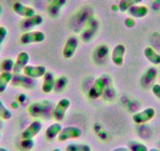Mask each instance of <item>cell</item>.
Here are the masks:
<instances>
[{"label":"cell","mask_w":160,"mask_h":151,"mask_svg":"<svg viewBox=\"0 0 160 151\" xmlns=\"http://www.w3.org/2000/svg\"><path fill=\"white\" fill-rule=\"evenodd\" d=\"M127 13L132 18L140 19V18H143L147 16L148 13V9L146 6L138 4V5L130 7L127 10Z\"/></svg>","instance_id":"cell-18"},{"label":"cell","mask_w":160,"mask_h":151,"mask_svg":"<svg viewBox=\"0 0 160 151\" xmlns=\"http://www.w3.org/2000/svg\"><path fill=\"white\" fill-rule=\"evenodd\" d=\"M148 151H160V149H157V148H151L150 149H148Z\"/></svg>","instance_id":"cell-37"},{"label":"cell","mask_w":160,"mask_h":151,"mask_svg":"<svg viewBox=\"0 0 160 151\" xmlns=\"http://www.w3.org/2000/svg\"><path fill=\"white\" fill-rule=\"evenodd\" d=\"M52 151H61V149H60V148H55V149H53Z\"/></svg>","instance_id":"cell-39"},{"label":"cell","mask_w":160,"mask_h":151,"mask_svg":"<svg viewBox=\"0 0 160 151\" xmlns=\"http://www.w3.org/2000/svg\"><path fill=\"white\" fill-rule=\"evenodd\" d=\"M7 35H8V31L7 28L4 26H0V46L3 44L6 38L7 37Z\"/></svg>","instance_id":"cell-31"},{"label":"cell","mask_w":160,"mask_h":151,"mask_svg":"<svg viewBox=\"0 0 160 151\" xmlns=\"http://www.w3.org/2000/svg\"><path fill=\"white\" fill-rule=\"evenodd\" d=\"M29 60H30V56L28 53L26 51H21L18 55L17 59L14 63V67H13V72L14 74L21 73L23 71L24 68L27 65H28Z\"/></svg>","instance_id":"cell-14"},{"label":"cell","mask_w":160,"mask_h":151,"mask_svg":"<svg viewBox=\"0 0 160 151\" xmlns=\"http://www.w3.org/2000/svg\"><path fill=\"white\" fill-rule=\"evenodd\" d=\"M46 39V35L41 31H27L20 37V42L24 45L40 44Z\"/></svg>","instance_id":"cell-3"},{"label":"cell","mask_w":160,"mask_h":151,"mask_svg":"<svg viewBox=\"0 0 160 151\" xmlns=\"http://www.w3.org/2000/svg\"><path fill=\"white\" fill-rule=\"evenodd\" d=\"M82 134V129L75 126H68L63 128L58 136L59 142H66L69 139H75L81 137Z\"/></svg>","instance_id":"cell-5"},{"label":"cell","mask_w":160,"mask_h":151,"mask_svg":"<svg viewBox=\"0 0 160 151\" xmlns=\"http://www.w3.org/2000/svg\"><path fill=\"white\" fill-rule=\"evenodd\" d=\"M68 84V80L65 76H61L55 81L54 90L56 92H61L65 89Z\"/></svg>","instance_id":"cell-26"},{"label":"cell","mask_w":160,"mask_h":151,"mask_svg":"<svg viewBox=\"0 0 160 151\" xmlns=\"http://www.w3.org/2000/svg\"><path fill=\"white\" fill-rule=\"evenodd\" d=\"M48 1H50V2H51V1H53V0H48Z\"/></svg>","instance_id":"cell-43"},{"label":"cell","mask_w":160,"mask_h":151,"mask_svg":"<svg viewBox=\"0 0 160 151\" xmlns=\"http://www.w3.org/2000/svg\"><path fill=\"white\" fill-rule=\"evenodd\" d=\"M152 92L158 99L160 100V84H154L152 86Z\"/></svg>","instance_id":"cell-32"},{"label":"cell","mask_w":160,"mask_h":151,"mask_svg":"<svg viewBox=\"0 0 160 151\" xmlns=\"http://www.w3.org/2000/svg\"><path fill=\"white\" fill-rule=\"evenodd\" d=\"M112 151H130V149L127 147H124V146H120V147L115 148L114 149H112Z\"/></svg>","instance_id":"cell-36"},{"label":"cell","mask_w":160,"mask_h":151,"mask_svg":"<svg viewBox=\"0 0 160 151\" xmlns=\"http://www.w3.org/2000/svg\"><path fill=\"white\" fill-rule=\"evenodd\" d=\"M55 76L52 72L47 71L43 76V81L42 84V90L44 93H51L54 90L55 86Z\"/></svg>","instance_id":"cell-16"},{"label":"cell","mask_w":160,"mask_h":151,"mask_svg":"<svg viewBox=\"0 0 160 151\" xmlns=\"http://www.w3.org/2000/svg\"><path fill=\"white\" fill-rule=\"evenodd\" d=\"M51 102L50 100H42L32 102L28 108L29 114L33 117H41L50 111L51 108Z\"/></svg>","instance_id":"cell-2"},{"label":"cell","mask_w":160,"mask_h":151,"mask_svg":"<svg viewBox=\"0 0 160 151\" xmlns=\"http://www.w3.org/2000/svg\"><path fill=\"white\" fill-rule=\"evenodd\" d=\"M42 126L43 124H42V121L39 120H35L23 131L22 134H21V138L22 139L34 138L40 133L42 128Z\"/></svg>","instance_id":"cell-8"},{"label":"cell","mask_w":160,"mask_h":151,"mask_svg":"<svg viewBox=\"0 0 160 151\" xmlns=\"http://www.w3.org/2000/svg\"><path fill=\"white\" fill-rule=\"evenodd\" d=\"M0 58H1V56H0Z\"/></svg>","instance_id":"cell-44"},{"label":"cell","mask_w":160,"mask_h":151,"mask_svg":"<svg viewBox=\"0 0 160 151\" xmlns=\"http://www.w3.org/2000/svg\"><path fill=\"white\" fill-rule=\"evenodd\" d=\"M144 55L146 59L155 65H160V54L156 52V50L152 47H147L144 50Z\"/></svg>","instance_id":"cell-19"},{"label":"cell","mask_w":160,"mask_h":151,"mask_svg":"<svg viewBox=\"0 0 160 151\" xmlns=\"http://www.w3.org/2000/svg\"><path fill=\"white\" fill-rule=\"evenodd\" d=\"M0 151H9V150L5 147H0Z\"/></svg>","instance_id":"cell-38"},{"label":"cell","mask_w":160,"mask_h":151,"mask_svg":"<svg viewBox=\"0 0 160 151\" xmlns=\"http://www.w3.org/2000/svg\"><path fill=\"white\" fill-rule=\"evenodd\" d=\"M12 8H13V10L14 11L15 13H17L18 15L24 18H30V17H32L35 14H36L35 10L32 7L24 5L21 2H15L13 4Z\"/></svg>","instance_id":"cell-13"},{"label":"cell","mask_w":160,"mask_h":151,"mask_svg":"<svg viewBox=\"0 0 160 151\" xmlns=\"http://www.w3.org/2000/svg\"><path fill=\"white\" fill-rule=\"evenodd\" d=\"M104 76L105 75L97 78L89 90L88 97L90 99H98L101 98L105 92L108 81L107 80V76Z\"/></svg>","instance_id":"cell-1"},{"label":"cell","mask_w":160,"mask_h":151,"mask_svg":"<svg viewBox=\"0 0 160 151\" xmlns=\"http://www.w3.org/2000/svg\"><path fill=\"white\" fill-rule=\"evenodd\" d=\"M35 143L33 138H26L21 140L20 146L21 148L24 151H31L35 146Z\"/></svg>","instance_id":"cell-29"},{"label":"cell","mask_w":160,"mask_h":151,"mask_svg":"<svg viewBox=\"0 0 160 151\" xmlns=\"http://www.w3.org/2000/svg\"><path fill=\"white\" fill-rule=\"evenodd\" d=\"M1 138H2V132L0 131V140H1Z\"/></svg>","instance_id":"cell-41"},{"label":"cell","mask_w":160,"mask_h":151,"mask_svg":"<svg viewBox=\"0 0 160 151\" xmlns=\"http://www.w3.org/2000/svg\"><path fill=\"white\" fill-rule=\"evenodd\" d=\"M98 51H97V57L102 59V58H106L108 54V47L106 45H101L98 47Z\"/></svg>","instance_id":"cell-30"},{"label":"cell","mask_w":160,"mask_h":151,"mask_svg":"<svg viewBox=\"0 0 160 151\" xmlns=\"http://www.w3.org/2000/svg\"><path fill=\"white\" fill-rule=\"evenodd\" d=\"M47 72V68L44 65H27L22 71L24 75L35 80L43 77Z\"/></svg>","instance_id":"cell-9"},{"label":"cell","mask_w":160,"mask_h":151,"mask_svg":"<svg viewBox=\"0 0 160 151\" xmlns=\"http://www.w3.org/2000/svg\"><path fill=\"white\" fill-rule=\"evenodd\" d=\"M43 23V18L39 14H35L30 18H24L21 23V27L23 30H29L33 28L39 26Z\"/></svg>","instance_id":"cell-15"},{"label":"cell","mask_w":160,"mask_h":151,"mask_svg":"<svg viewBox=\"0 0 160 151\" xmlns=\"http://www.w3.org/2000/svg\"><path fill=\"white\" fill-rule=\"evenodd\" d=\"M126 54V47L123 44H117L114 47L112 51V61L116 66H121L123 65L124 58Z\"/></svg>","instance_id":"cell-12"},{"label":"cell","mask_w":160,"mask_h":151,"mask_svg":"<svg viewBox=\"0 0 160 151\" xmlns=\"http://www.w3.org/2000/svg\"><path fill=\"white\" fill-rule=\"evenodd\" d=\"M11 84L14 87H20L24 89H33L36 85L35 79L28 77L25 75H21V73L14 74L12 79Z\"/></svg>","instance_id":"cell-7"},{"label":"cell","mask_w":160,"mask_h":151,"mask_svg":"<svg viewBox=\"0 0 160 151\" xmlns=\"http://www.w3.org/2000/svg\"><path fill=\"white\" fill-rule=\"evenodd\" d=\"M142 1L143 0H120L118 6V10L122 13H125V12H127V10L130 7L140 4Z\"/></svg>","instance_id":"cell-23"},{"label":"cell","mask_w":160,"mask_h":151,"mask_svg":"<svg viewBox=\"0 0 160 151\" xmlns=\"http://www.w3.org/2000/svg\"><path fill=\"white\" fill-rule=\"evenodd\" d=\"M2 7H1V5H0V15L2 14Z\"/></svg>","instance_id":"cell-40"},{"label":"cell","mask_w":160,"mask_h":151,"mask_svg":"<svg viewBox=\"0 0 160 151\" xmlns=\"http://www.w3.org/2000/svg\"><path fill=\"white\" fill-rule=\"evenodd\" d=\"M20 106V103L18 102V101H13L11 103H10V107H11V109H17L18 107H19Z\"/></svg>","instance_id":"cell-35"},{"label":"cell","mask_w":160,"mask_h":151,"mask_svg":"<svg viewBox=\"0 0 160 151\" xmlns=\"http://www.w3.org/2000/svg\"><path fill=\"white\" fill-rule=\"evenodd\" d=\"M62 128V125L58 122H55L53 124H50L45 132L46 138L48 140L54 139V138H56L58 136V135H59Z\"/></svg>","instance_id":"cell-20"},{"label":"cell","mask_w":160,"mask_h":151,"mask_svg":"<svg viewBox=\"0 0 160 151\" xmlns=\"http://www.w3.org/2000/svg\"><path fill=\"white\" fill-rule=\"evenodd\" d=\"M13 74L10 72H2L0 73V94H2L7 91V87L11 84Z\"/></svg>","instance_id":"cell-21"},{"label":"cell","mask_w":160,"mask_h":151,"mask_svg":"<svg viewBox=\"0 0 160 151\" xmlns=\"http://www.w3.org/2000/svg\"><path fill=\"white\" fill-rule=\"evenodd\" d=\"M12 116V112L10 111V109L5 106L2 101L0 99V117L2 118V120L5 121H8V120L11 119Z\"/></svg>","instance_id":"cell-28"},{"label":"cell","mask_w":160,"mask_h":151,"mask_svg":"<svg viewBox=\"0 0 160 151\" xmlns=\"http://www.w3.org/2000/svg\"><path fill=\"white\" fill-rule=\"evenodd\" d=\"M78 47V39L75 36H70L68 38L63 48L62 55L65 59H70L76 52Z\"/></svg>","instance_id":"cell-10"},{"label":"cell","mask_w":160,"mask_h":151,"mask_svg":"<svg viewBox=\"0 0 160 151\" xmlns=\"http://www.w3.org/2000/svg\"><path fill=\"white\" fill-rule=\"evenodd\" d=\"M157 76H158V70L156 68L153 66L148 67L141 75V80H140L141 86L144 87H148L152 84L153 85V83L156 79Z\"/></svg>","instance_id":"cell-11"},{"label":"cell","mask_w":160,"mask_h":151,"mask_svg":"<svg viewBox=\"0 0 160 151\" xmlns=\"http://www.w3.org/2000/svg\"><path fill=\"white\" fill-rule=\"evenodd\" d=\"M127 148L130 151H148V148L144 143L136 140H132L127 143Z\"/></svg>","instance_id":"cell-25"},{"label":"cell","mask_w":160,"mask_h":151,"mask_svg":"<svg viewBox=\"0 0 160 151\" xmlns=\"http://www.w3.org/2000/svg\"><path fill=\"white\" fill-rule=\"evenodd\" d=\"M124 24H125L126 27L129 28V29H132L135 26V24H136V21H135L134 18L130 17V18H126V20L124 21Z\"/></svg>","instance_id":"cell-33"},{"label":"cell","mask_w":160,"mask_h":151,"mask_svg":"<svg viewBox=\"0 0 160 151\" xmlns=\"http://www.w3.org/2000/svg\"><path fill=\"white\" fill-rule=\"evenodd\" d=\"M15 61L12 58H7L2 60V61L0 64V69L2 72H12L14 67Z\"/></svg>","instance_id":"cell-27"},{"label":"cell","mask_w":160,"mask_h":151,"mask_svg":"<svg viewBox=\"0 0 160 151\" xmlns=\"http://www.w3.org/2000/svg\"><path fill=\"white\" fill-rule=\"evenodd\" d=\"M1 120H2V118L0 117V124H1Z\"/></svg>","instance_id":"cell-42"},{"label":"cell","mask_w":160,"mask_h":151,"mask_svg":"<svg viewBox=\"0 0 160 151\" xmlns=\"http://www.w3.org/2000/svg\"><path fill=\"white\" fill-rule=\"evenodd\" d=\"M66 151H92L90 145L87 143H72L67 145Z\"/></svg>","instance_id":"cell-22"},{"label":"cell","mask_w":160,"mask_h":151,"mask_svg":"<svg viewBox=\"0 0 160 151\" xmlns=\"http://www.w3.org/2000/svg\"><path fill=\"white\" fill-rule=\"evenodd\" d=\"M155 116V110L152 107H147L139 112H135L132 120L137 124H143L152 121Z\"/></svg>","instance_id":"cell-6"},{"label":"cell","mask_w":160,"mask_h":151,"mask_svg":"<svg viewBox=\"0 0 160 151\" xmlns=\"http://www.w3.org/2000/svg\"><path fill=\"white\" fill-rule=\"evenodd\" d=\"M26 100H27V95L24 93L18 94L17 95V101L20 103V104H23L24 102H25Z\"/></svg>","instance_id":"cell-34"},{"label":"cell","mask_w":160,"mask_h":151,"mask_svg":"<svg viewBox=\"0 0 160 151\" xmlns=\"http://www.w3.org/2000/svg\"><path fill=\"white\" fill-rule=\"evenodd\" d=\"M67 3V0H53L47 7V13L51 18H58L61 13V9Z\"/></svg>","instance_id":"cell-17"},{"label":"cell","mask_w":160,"mask_h":151,"mask_svg":"<svg viewBox=\"0 0 160 151\" xmlns=\"http://www.w3.org/2000/svg\"><path fill=\"white\" fill-rule=\"evenodd\" d=\"M98 24L97 23V21H93L91 24H90L88 29L83 32L82 34V39L84 41H90L93 39V37L94 36V34L97 32V30H98Z\"/></svg>","instance_id":"cell-24"},{"label":"cell","mask_w":160,"mask_h":151,"mask_svg":"<svg viewBox=\"0 0 160 151\" xmlns=\"http://www.w3.org/2000/svg\"><path fill=\"white\" fill-rule=\"evenodd\" d=\"M71 106V101L67 98H63L58 101L53 109V117L57 121H62L66 116V112Z\"/></svg>","instance_id":"cell-4"}]
</instances>
